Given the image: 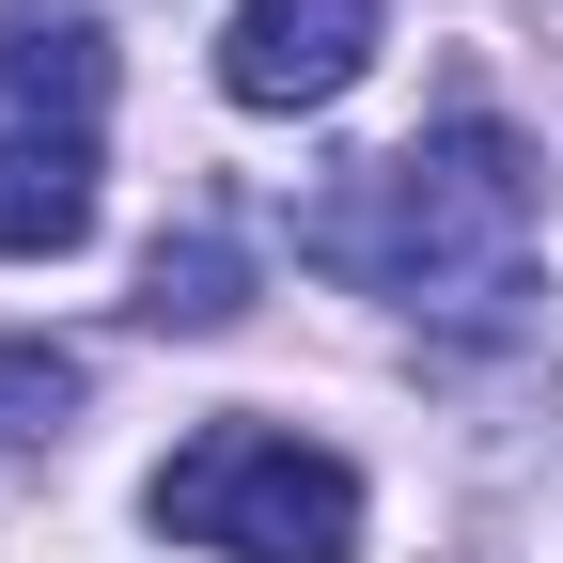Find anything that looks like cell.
I'll use <instances>...</instances> for the list:
<instances>
[{
  "label": "cell",
  "mask_w": 563,
  "mask_h": 563,
  "mask_svg": "<svg viewBox=\"0 0 563 563\" xmlns=\"http://www.w3.org/2000/svg\"><path fill=\"white\" fill-rule=\"evenodd\" d=\"M548 235V157L501 125V110H454L439 141H407V157L344 173L313 203V266L344 282H391V298H501L517 251Z\"/></svg>",
  "instance_id": "1"
},
{
  "label": "cell",
  "mask_w": 563,
  "mask_h": 563,
  "mask_svg": "<svg viewBox=\"0 0 563 563\" xmlns=\"http://www.w3.org/2000/svg\"><path fill=\"white\" fill-rule=\"evenodd\" d=\"M141 517L173 548H220V563H344L361 548V470L298 422H203V439L141 485Z\"/></svg>",
  "instance_id": "2"
},
{
  "label": "cell",
  "mask_w": 563,
  "mask_h": 563,
  "mask_svg": "<svg viewBox=\"0 0 563 563\" xmlns=\"http://www.w3.org/2000/svg\"><path fill=\"white\" fill-rule=\"evenodd\" d=\"M376 63V0H235L220 16V95L235 110H329Z\"/></svg>",
  "instance_id": "3"
},
{
  "label": "cell",
  "mask_w": 563,
  "mask_h": 563,
  "mask_svg": "<svg viewBox=\"0 0 563 563\" xmlns=\"http://www.w3.org/2000/svg\"><path fill=\"white\" fill-rule=\"evenodd\" d=\"M0 110H16L32 141H95V110H110V32L79 16V0H0Z\"/></svg>",
  "instance_id": "4"
},
{
  "label": "cell",
  "mask_w": 563,
  "mask_h": 563,
  "mask_svg": "<svg viewBox=\"0 0 563 563\" xmlns=\"http://www.w3.org/2000/svg\"><path fill=\"white\" fill-rule=\"evenodd\" d=\"M95 235V141H0V266H63Z\"/></svg>",
  "instance_id": "5"
},
{
  "label": "cell",
  "mask_w": 563,
  "mask_h": 563,
  "mask_svg": "<svg viewBox=\"0 0 563 563\" xmlns=\"http://www.w3.org/2000/svg\"><path fill=\"white\" fill-rule=\"evenodd\" d=\"M235 313H251L235 235H157V266H141V329H235Z\"/></svg>",
  "instance_id": "6"
},
{
  "label": "cell",
  "mask_w": 563,
  "mask_h": 563,
  "mask_svg": "<svg viewBox=\"0 0 563 563\" xmlns=\"http://www.w3.org/2000/svg\"><path fill=\"white\" fill-rule=\"evenodd\" d=\"M63 407H79V361L63 344H0V439H47Z\"/></svg>",
  "instance_id": "7"
}]
</instances>
